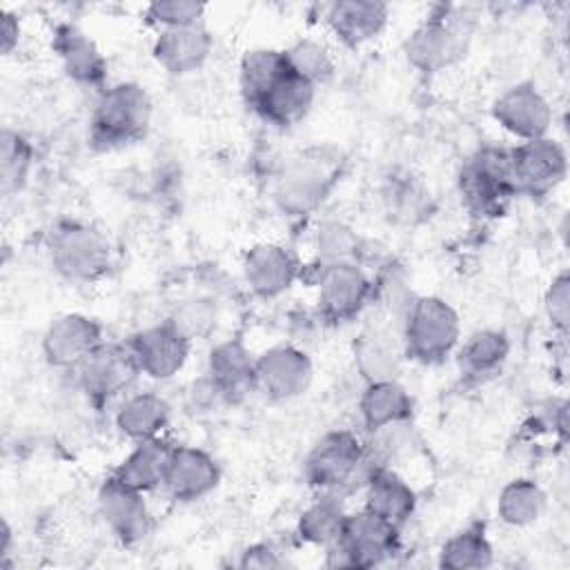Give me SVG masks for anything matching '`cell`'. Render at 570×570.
Returning a JSON list of instances; mask_svg holds the SVG:
<instances>
[{"label": "cell", "mask_w": 570, "mask_h": 570, "mask_svg": "<svg viewBox=\"0 0 570 570\" xmlns=\"http://www.w3.org/2000/svg\"><path fill=\"white\" fill-rule=\"evenodd\" d=\"M461 341L459 312L441 296H414L401 318L403 354L421 365H439Z\"/></svg>", "instance_id": "1"}, {"label": "cell", "mask_w": 570, "mask_h": 570, "mask_svg": "<svg viewBox=\"0 0 570 570\" xmlns=\"http://www.w3.org/2000/svg\"><path fill=\"white\" fill-rule=\"evenodd\" d=\"M151 98L138 82H116L100 91L91 120L89 140L98 149H120L142 140L151 125Z\"/></svg>", "instance_id": "2"}, {"label": "cell", "mask_w": 570, "mask_h": 570, "mask_svg": "<svg viewBox=\"0 0 570 570\" xmlns=\"http://www.w3.org/2000/svg\"><path fill=\"white\" fill-rule=\"evenodd\" d=\"M51 269L69 283H96L111 269L114 252L109 238L82 220H62L47 245Z\"/></svg>", "instance_id": "3"}, {"label": "cell", "mask_w": 570, "mask_h": 570, "mask_svg": "<svg viewBox=\"0 0 570 570\" xmlns=\"http://www.w3.org/2000/svg\"><path fill=\"white\" fill-rule=\"evenodd\" d=\"M401 548V528L367 510L347 512L338 541L325 548L327 568H374Z\"/></svg>", "instance_id": "4"}, {"label": "cell", "mask_w": 570, "mask_h": 570, "mask_svg": "<svg viewBox=\"0 0 570 570\" xmlns=\"http://www.w3.org/2000/svg\"><path fill=\"white\" fill-rule=\"evenodd\" d=\"M472 38V22L454 7H441L428 16L405 40L403 53L421 73H439L465 58Z\"/></svg>", "instance_id": "5"}, {"label": "cell", "mask_w": 570, "mask_h": 570, "mask_svg": "<svg viewBox=\"0 0 570 570\" xmlns=\"http://www.w3.org/2000/svg\"><path fill=\"white\" fill-rule=\"evenodd\" d=\"M459 194L472 214L481 218L501 216L517 196L510 169V149H476L459 171Z\"/></svg>", "instance_id": "6"}, {"label": "cell", "mask_w": 570, "mask_h": 570, "mask_svg": "<svg viewBox=\"0 0 570 570\" xmlns=\"http://www.w3.org/2000/svg\"><path fill=\"white\" fill-rule=\"evenodd\" d=\"M370 470L365 441L352 430L325 432L303 461V476L318 492L338 494L343 488L352 485L356 476H363L365 483Z\"/></svg>", "instance_id": "7"}, {"label": "cell", "mask_w": 570, "mask_h": 570, "mask_svg": "<svg viewBox=\"0 0 570 570\" xmlns=\"http://www.w3.org/2000/svg\"><path fill=\"white\" fill-rule=\"evenodd\" d=\"M336 180L334 167L318 156H298L287 160L274 178L272 198L287 218L314 214L330 196Z\"/></svg>", "instance_id": "8"}, {"label": "cell", "mask_w": 570, "mask_h": 570, "mask_svg": "<svg viewBox=\"0 0 570 570\" xmlns=\"http://www.w3.org/2000/svg\"><path fill=\"white\" fill-rule=\"evenodd\" d=\"M316 269L318 314L330 323L341 325L356 318L374 296V283L361 263H336Z\"/></svg>", "instance_id": "9"}, {"label": "cell", "mask_w": 570, "mask_h": 570, "mask_svg": "<svg viewBox=\"0 0 570 570\" xmlns=\"http://www.w3.org/2000/svg\"><path fill=\"white\" fill-rule=\"evenodd\" d=\"M71 374L94 405H105L120 396L140 372L127 343L105 341Z\"/></svg>", "instance_id": "10"}, {"label": "cell", "mask_w": 570, "mask_h": 570, "mask_svg": "<svg viewBox=\"0 0 570 570\" xmlns=\"http://www.w3.org/2000/svg\"><path fill=\"white\" fill-rule=\"evenodd\" d=\"M510 169L517 194L539 198L563 183L568 174V156L559 140L543 136L512 147Z\"/></svg>", "instance_id": "11"}, {"label": "cell", "mask_w": 570, "mask_h": 570, "mask_svg": "<svg viewBox=\"0 0 570 570\" xmlns=\"http://www.w3.org/2000/svg\"><path fill=\"white\" fill-rule=\"evenodd\" d=\"M312 376V358L296 345H272L256 356V390L272 401L301 396L309 387Z\"/></svg>", "instance_id": "12"}, {"label": "cell", "mask_w": 570, "mask_h": 570, "mask_svg": "<svg viewBox=\"0 0 570 570\" xmlns=\"http://www.w3.org/2000/svg\"><path fill=\"white\" fill-rule=\"evenodd\" d=\"M98 514L111 534L125 543L134 546L142 541L151 530V512L145 501V492L107 476L96 494Z\"/></svg>", "instance_id": "13"}, {"label": "cell", "mask_w": 570, "mask_h": 570, "mask_svg": "<svg viewBox=\"0 0 570 570\" xmlns=\"http://www.w3.org/2000/svg\"><path fill=\"white\" fill-rule=\"evenodd\" d=\"M100 343L102 327L96 318L67 312L56 316L42 334V356L51 367L73 372Z\"/></svg>", "instance_id": "14"}, {"label": "cell", "mask_w": 570, "mask_h": 570, "mask_svg": "<svg viewBox=\"0 0 570 570\" xmlns=\"http://www.w3.org/2000/svg\"><path fill=\"white\" fill-rule=\"evenodd\" d=\"M127 347L140 374L154 381H169L185 367L191 341L165 321L136 332L127 341Z\"/></svg>", "instance_id": "15"}, {"label": "cell", "mask_w": 570, "mask_h": 570, "mask_svg": "<svg viewBox=\"0 0 570 570\" xmlns=\"http://www.w3.org/2000/svg\"><path fill=\"white\" fill-rule=\"evenodd\" d=\"M492 116L501 129L521 142L548 136L552 125V107L532 82H517L499 94L492 102Z\"/></svg>", "instance_id": "16"}, {"label": "cell", "mask_w": 570, "mask_h": 570, "mask_svg": "<svg viewBox=\"0 0 570 570\" xmlns=\"http://www.w3.org/2000/svg\"><path fill=\"white\" fill-rule=\"evenodd\" d=\"M301 276L298 258L278 243H258L243 258V278L252 294L272 301L292 289Z\"/></svg>", "instance_id": "17"}, {"label": "cell", "mask_w": 570, "mask_h": 570, "mask_svg": "<svg viewBox=\"0 0 570 570\" xmlns=\"http://www.w3.org/2000/svg\"><path fill=\"white\" fill-rule=\"evenodd\" d=\"M205 379L223 403H238L256 390V356L238 338L220 341L209 350Z\"/></svg>", "instance_id": "18"}, {"label": "cell", "mask_w": 570, "mask_h": 570, "mask_svg": "<svg viewBox=\"0 0 570 570\" xmlns=\"http://www.w3.org/2000/svg\"><path fill=\"white\" fill-rule=\"evenodd\" d=\"M220 468L216 459L194 445H174L163 490L178 503H194L216 490Z\"/></svg>", "instance_id": "19"}, {"label": "cell", "mask_w": 570, "mask_h": 570, "mask_svg": "<svg viewBox=\"0 0 570 570\" xmlns=\"http://www.w3.org/2000/svg\"><path fill=\"white\" fill-rule=\"evenodd\" d=\"M214 49L212 31L200 24L191 27H176V29H163L158 31L151 56L154 60L171 76H189L209 60Z\"/></svg>", "instance_id": "20"}, {"label": "cell", "mask_w": 570, "mask_h": 570, "mask_svg": "<svg viewBox=\"0 0 570 570\" xmlns=\"http://www.w3.org/2000/svg\"><path fill=\"white\" fill-rule=\"evenodd\" d=\"M316 98V87L298 78L289 67L278 80L249 107L265 122L287 129L298 125L312 109Z\"/></svg>", "instance_id": "21"}, {"label": "cell", "mask_w": 570, "mask_h": 570, "mask_svg": "<svg viewBox=\"0 0 570 570\" xmlns=\"http://www.w3.org/2000/svg\"><path fill=\"white\" fill-rule=\"evenodd\" d=\"M390 9L379 0H338L325 11V22L345 47H361L374 40L387 24Z\"/></svg>", "instance_id": "22"}, {"label": "cell", "mask_w": 570, "mask_h": 570, "mask_svg": "<svg viewBox=\"0 0 570 570\" xmlns=\"http://www.w3.org/2000/svg\"><path fill=\"white\" fill-rule=\"evenodd\" d=\"M53 51L65 73L80 87H100L107 78V60L96 42L76 24L62 22L53 31Z\"/></svg>", "instance_id": "23"}, {"label": "cell", "mask_w": 570, "mask_h": 570, "mask_svg": "<svg viewBox=\"0 0 570 570\" xmlns=\"http://www.w3.org/2000/svg\"><path fill=\"white\" fill-rule=\"evenodd\" d=\"M403 356L401 338L383 327H367L352 343L354 367L365 383L396 379Z\"/></svg>", "instance_id": "24"}, {"label": "cell", "mask_w": 570, "mask_h": 570, "mask_svg": "<svg viewBox=\"0 0 570 570\" xmlns=\"http://www.w3.org/2000/svg\"><path fill=\"white\" fill-rule=\"evenodd\" d=\"M365 508L403 528L416 510V492L392 468H372L365 479Z\"/></svg>", "instance_id": "25"}, {"label": "cell", "mask_w": 570, "mask_h": 570, "mask_svg": "<svg viewBox=\"0 0 570 570\" xmlns=\"http://www.w3.org/2000/svg\"><path fill=\"white\" fill-rule=\"evenodd\" d=\"M412 412L414 401L396 379L365 383L358 399V414L367 434L387 425L407 423L412 419Z\"/></svg>", "instance_id": "26"}, {"label": "cell", "mask_w": 570, "mask_h": 570, "mask_svg": "<svg viewBox=\"0 0 570 570\" xmlns=\"http://www.w3.org/2000/svg\"><path fill=\"white\" fill-rule=\"evenodd\" d=\"M510 356V338L503 330L485 327L472 332L456 347V363L468 381L481 383L499 374Z\"/></svg>", "instance_id": "27"}, {"label": "cell", "mask_w": 570, "mask_h": 570, "mask_svg": "<svg viewBox=\"0 0 570 570\" xmlns=\"http://www.w3.org/2000/svg\"><path fill=\"white\" fill-rule=\"evenodd\" d=\"M171 416L169 403L156 394V392H136L125 396V401L118 405L114 414V423L118 432L138 443V441H149L158 439Z\"/></svg>", "instance_id": "28"}, {"label": "cell", "mask_w": 570, "mask_h": 570, "mask_svg": "<svg viewBox=\"0 0 570 570\" xmlns=\"http://www.w3.org/2000/svg\"><path fill=\"white\" fill-rule=\"evenodd\" d=\"M171 450H174V445L160 436L149 439V441H138V443H134L131 452L116 465L111 476H116L118 481H122L140 492L163 488L167 465L171 459Z\"/></svg>", "instance_id": "29"}, {"label": "cell", "mask_w": 570, "mask_h": 570, "mask_svg": "<svg viewBox=\"0 0 570 570\" xmlns=\"http://www.w3.org/2000/svg\"><path fill=\"white\" fill-rule=\"evenodd\" d=\"M548 508L546 490L528 476L508 481L497 499V517L510 528H528L537 523Z\"/></svg>", "instance_id": "30"}, {"label": "cell", "mask_w": 570, "mask_h": 570, "mask_svg": "<svg viewBox=\"0 0 570 570\" xmlns=\"http://www.w3.org/2000/svg\"><path fill=\"white\" fill-rule=\"evenodd\" d=\"M345 508L336 492H321L298 517L296 534L303 543L327 548L338 541L345 523Z\"/></svg>", "instance_id": "31"}, {"label": "cell", "mask_w": 570, "mask_h": 570, "mask_svg": "<svg viewBox=\"0 0 570 570\" xmlns=\"http://www.w3.org/2000/svg\"><path fill=\"white\" fill-rule=\"evenodd\" d=\"M494 563V548L483 523L454 532L439 550V566L448 570H483Z\"/></svg>", "instance_id": "32"}, {"label": "cell", "mask_w": 570, "mask_h": 570, "mask_svg": "<svg viewBox=\"0 0 570 570\" xmlns=\"http://www.w3.org/2000/svg\"><path fill=\"white\" fill-rule=\"evenodd\" d=\"M287 60L283 49H252L243 56L240 69H238V82L240 94L245 98V105L252 107L276 80L281 73H285Z\"/></svg>", "instance_id": "33"}, {"label": "cell", "mask_w": 570, "mask_h": 570, "mask_svg": "<svg viewBox=\"0 0 570 570\" xmlns=\"http://www.w3.org/2000/svg\"><path fill=\"white\" fill-rule=\"evenodd\" d=\"M363 240L361 236L343 220L325 218L314 234L316 267L336 265V263H358Z\"/></svg>", "instance_id": "34"}, {"label": "cell", "mask_w": 570, "mask_h": 570, "mask_svg": "<svg viewBox=\"0 0 570 570\" xmlns=\"http://www.w3.org/2000/svg\"><path fill=\"white\" fill-rule=\"evenodd\" d=\"M387 214L401 223H414L430 212V191L410 174H392L383 187Z\"/></svg>", "instance_id": "35"}, {"label": "cell", "mask_w": 570, "mask_h": 570, "mask_svg": "<svg viewBox=\"0 0 570 570\" xmlns=\"http://www.w3.org/2000/svg\"><path fill=\"white\" fill-rule=\"evenodd\" d=\"M287 67L303 78L305 82H309L312 87H321L325 82L332 80L334 71H336V62L334 56L330 53V49L314 38H301L296 42H292L287 49H283Z\"/></svg>", "instance_id": "36"}, {"label": "cell", "mask_w": 570, "mask_h": 570, "mask_svg": "<svg viewBox=\"0 0 570 570\" xmlns=\"http://www.w3.org/2000/svg\"><path fill=\"white\" fill-rule=\"evenodd\" d=\"M31 165H33L31 142L20 131L4 127L0 136V183L7 196L24 187Z\"/></svg>", "instance_id": "37"}, {"label": "cell", "mask_w": 570, "mask_h": 570, "mask_svg": "<svg viewBox=\"0 0 570 570\" xmlns=\"http://www.w3.org/2000/svg\"><path fill=\"white\" fill-rule=\"evenodd\" d=\"M216 305L212 298L194 296L176 303L174 312L169 314V323L189 341L207 336L216 325Z\"/></svg>", "instance_id": "38"}, {"label": "cell", "mask_w": 570, "mask_h": 570, "mask_svg": "<svg viewBox=\"0 0 570 570\" xmlns=\"http://www.w3.org/2000/svg\"><path fill=\"white\" fill-rule=\"evenodd\" d=\"M207 7L200 2L189 0H156L147 4L145 18L149 24L163 29H176V27H191L200 24L205 18Z\"/></svg>", "instance_id": "39"}, {"label": "cell", "mask_w": 570, "mask_h": 570, "mask_svg": "<svg viewBox=\"0 0 570 570\" xmlns=\"http://www.w3.org/2000/svg\"><path fill=\"white\" fill-rule=\"evenodd\" d=\"M543 309L552 330L566 334L570 327V276L566 269L550 281L543 294Z\"/></svg>", "instance_id": "40"}, {"label": "cell", "mask_w": 570, "mask_h": 570, "mask_svg": "<svg viewBox=\"0 0 570 570\" xmlns=\"http://www.w3.org/2000/svg\"><path fill=\"white\" fill-rule=\"evenodd\" d=\"M287 561L281 557V552L269 546V543H252L240 552L238 568H261V570H272V568H283Z\"/></svg>", "instance_id": "41"}, {"label": "cell", "mask_w": 570, "mask_h": 570, "mask_svg": "<svg viewBox=\"0 0 570 570\" xmlns=\"http://www.w3.org/2000/svg\"><path fill=\"white\" fill-rule=\"evenodd\" d=\"M18 40H20V20L13 13L2 11V24H0L2 53L9 56L18 47Z\"/></svg>", "instance_id": "42"}]
</instances>
